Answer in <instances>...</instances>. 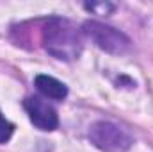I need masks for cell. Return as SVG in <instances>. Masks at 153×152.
I'll return each mask as SVG.
<instances>
[{
	"instance_id": "6da1fadb",
	"label": "cell",
	"mask_w": 153,
	"mask_h": 152,
	"mask_svg": "<svg viewBox=\"0 0 153 152\" xmlns=\"http://www.w3.org/2000/svg\"><path fill=\"white\" fill-rule=\"evenodd\" d=\"M43 43L45 48L57 59L71 61L80 56L82 50V38L80 31L62 18H50L43 27Z\"/></svg>"
},
{
	"instance_id": "7a4b0ae2",
	"label": "cell",
	"mask_w": 153,
	"mask_h": 152,
	"mask_svg": "<svg viewBox=\"0 0 153 152\" xmlns=\"http://www.w3.org/2000/svg\"><path fill=\"white\" fill-rule=\"evenodd\" d=\"M89 140L103 152H126L134 143L132 136L123 127L105 120L94 122L89 127Z\"/></svg>"
},
{
	"instance_id": "3957f363",
	"label": "cell",
	"mask_w": 153,
	"mask_h": 152,
	"mask_svg": "<svg viewBox=\"0 0 153 152\" xmlns=\"http://www.w3.org/2000/svg\"><path fill=\"white\" fill-rule=\"evenodd\" d=\"M84 32L89 36V38L94 41L96 47H100L102 50L109 52V54H125L130 50L132 47V41L130 38L117 31L111 25H105L102 22H96V20H89L84 23Z\"/></svg>"
},
{
	"instance_id": "277c9868",
	"label": "cell",
	"mask_w": 153,
	"mask_h": 152,
	"mask_svg": "<svg viewBox=\"0 0 153 152\" xmlns=\"http://www.w3.org/2000/svg\"><path fill=\"white\" fill-rule=\"evenodd\" d=\"M23 108L29 114L30 122L41 129V131H55L59 125V116L55 113V109L45 102L39 97H27L23 100Z\"/></svg>"
},
{
	"instance_id": "5b68a950",
	"label": "cell",
	"mask_w": 153,
	"mask_h": 152,
	"mask_svg": "<svg viewBox=\"0 0 153 152\" xmlns=\"http://www.w3.org/2000/svg\"><path fill=\"white\" fill-rule=\"evenodd\" d=\"M34 84H36V88L39 90V93H43V95L48 97V99L64 100V99L68 97V88H66V84L61 82L59 79L52 77V75H45V74L36 75Z\"/></svg>"
},
{
	"instance_id": "8992f818",
	"label": "cell",
	"mask_w": 153,
	"mask_h": 152,
	"mask_svg": "<svg viewBox=\"0 0 153 152\" xmlns=\"http://www.w3.org/2000/svg\"><path fill=\"white\" fill-rule=\"evenodd\" d=\"M14 132V125L2 114L0 111V143H7Z\"/></svg>"
},
{
	"instance_id": "52a82bcc",
	"label": "cell",
	"mask_w": 153,
	"mask_h": 152,
	"mask_svg": "<svg viewBox=\"0 0 153 152\" xmlns=\"http://www.w3.org/2000/svg\"><path fill=\"white\" fill-rule=\"evenodd\" d=\"M85 9H89L91 13H96V14H109L116 9V5L114 4H105V2H102V4H85Z\"/></svg>"
}]
</instances>
